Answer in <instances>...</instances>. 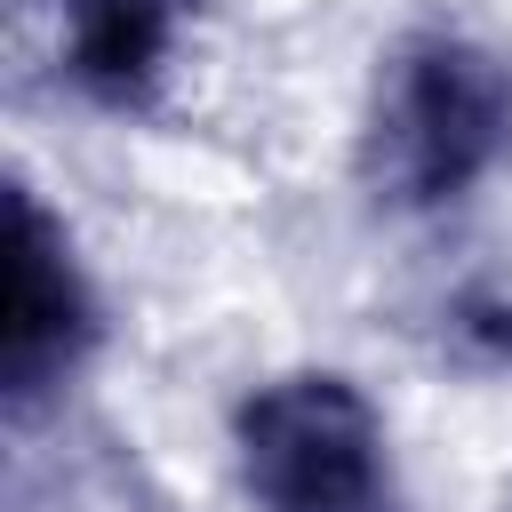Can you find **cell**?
<instances>
[{
  "label": "cell",
  "mask_w": 512,
  "mask_h": 512,
  "mask_svg": "<svg viewBox=\"0 0 512 512\" xmlns=\"http://www.w3.org/2000/svg\"><path fill=\"white\" fill-rule=\"evenodd\" d=\"M512 160V64L464 24H416L384 48L360 128V176L392 208H448Z\"/></svg>",
  "instance_id": "6da1fadb"
},
{
  "label": "cell",
  "mask_w": 512,
  "mask_h": 512,
  "mask_svg": "<svg viewBox=\"0 0 512 512\" xmlns=\"http://www.w3.org/2000/svg\"><path fill=\"white\" fill-rule=\"evenodd\" d=\"M232 456L256 512H400L384 416L336 368L264 376L232 408Z\"/></svg>",
  "instance_id": "7a4b0ae2"
},
{
  "label": "cell",
  "mask_w": 512,
  "mask_h": 512,
  "mask_svg": "<svg viewBox=\"0 0 512 512\" xmlns=\"http://www.w3.org/2000/svg\"><path fill=\"white\" fill-rule=\"evenodd\" d=\"M96 352V296L72 256V232L40 208L32 184H8V320H0V400L24 424L48 408Z\"/></svg>",
  "instance_id": "3957f363"
},
{
  "label": "cell",
  "mask_w": 512,
  "mask_h": 512,
  "mask_svg": "<svg viewBox=\"0 0 512 512\" xmlns=\"http://www.w3.org/2000/svg\"><path fill=\"white\" fill-rule=\"evenodd\" d=\"M440 336H448V352L464 368H512V288H464V296H448Z\"/></svg>",
  "instance_id": "5b68a950"
},
{
  "label": "cell",
  "mask_w": 512,
  "mask_h": 512,
  "mask_svg": "<svg viewBox=\"0 0 512 512\" xmlns=\"http://www.w3.org/2000/svg\"><path fill=\"white\" fill-rule=\"evenodd\" d=\"M192 0H56V64L104 112H144L176 72Z\"/></svg>",
  "instance_id": "277c9868"
}]
</instances>
